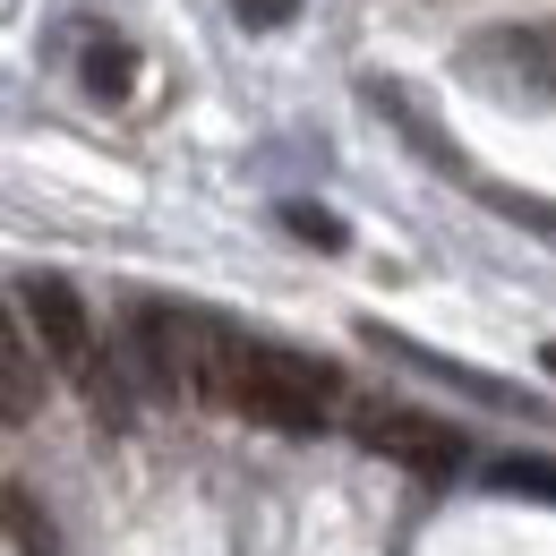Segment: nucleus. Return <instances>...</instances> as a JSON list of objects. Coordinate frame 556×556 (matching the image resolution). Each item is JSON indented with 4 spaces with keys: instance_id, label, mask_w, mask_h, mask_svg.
Here are the masks:
<instances>
[{
    "instance_id": "obj_1",
    "label": "nucleus",
    "mask_w": 556,
    "mask_h": 556,
    "mask_svg": "<svg viewBox=\"0 0 556 556\" xmlns=\"http://www.w3.org/2000/svg\"><path fill=\"white\" fill-rule=\"evenodd\" d=\"M214 403L266 419V428H326L334 403H343V386H334V368H326V359H308V351L240 343V334H231L223 359H214Z\"/></svg>"
},
{
    "instance_id": "obj_2",
    "label": "nucleus",
    "mask_w": 556,
    "mask_h": 556,
    "mask_svg": "<svg viewBox=\"0 0 556 556\" xmlns=\"http://www.w3.org/2000/svg\"><path fill=\"white\" fill-rule=\"evenodd\" d=\"M351 437H359L368 454H386V463L419 471V480H454V471L471 463L463 428H454V419L412 412V403H359V412H351Z\"/></svg>"
},
{
    "instance_id": "obj_3",
    "label": "nucleus",
    "mask_w": 556,
    "mask_h": 556,
    "mask_svg": "<svg viewBox=\"0 0 556 556\" xmlns=\"http://www.w3.org/2000/svg\"><path fill=\"white\" fill-rule=\"evenodd\" d=\"M463 70L488 77L496 94H540L556 103V17H496L463 43Z\"/></svg>"
},
{
    "instance_id": "obj_4",
    "label": "nucleus",
    "mask_w": 556,
    "mask_h": 556,
    "mask_svg": "<svg viewBox=\"0 0 556 556\" xmlns=\"http://www.w3.org/2000/svg\"><path fill=\"white\" fill-rule=\"evenodd\" d=\"M223 326L189 317V308H138V359L163 394H214V359H223Z\"/></svg>"
},
{
    "instance_id": "obj_5",
    "label": "nucleus",
    "mask_w": 556,
    "mask_h": 556,
    "mask_svg": "<svg viewBox=\"0 0 556 556\" xmlns=\"http://www.w3.org/2000/svg\"><path fill=\"white\" fill-rule=\"evenodd\" d=\"M359 343L386 351V359H403V368H419V377H437V386H454V394H471V403H488V412H522V419H540V403H531L522 386L488 377V368H471V359H445V351L412 343V334H394V326H377V317L359 326Z\"/></svg>"
},
{
    "instance_id": "obj_6",
    "label": "nucleus",
    "mask_w": 556,
    "mask_h": 556,
    "mask_svg": "<svg viewBox=\"0 0 556 556\" xmlns=\"http://www.w3.org/2000/svg\"><path fill=\"white\" fill-rule=\"evenodd\" d=\"M17 317L43 334V351L70 368V377H94V317L61 275H26L17 282Z\"/></svg>"
},
{
    "instance_id": "obj_7",
    "label": "nucleus",
    "mask_w": 556,
    "mask_h": 556,
    "mask_svg": "<svg viewBox=\"0 0 556 556\" xmlns=\"http://www.w3.org/2000/svg\"><path fill=\"white\" fill-rule=\"evenodd\" d=\"M26 334H35L26 317L0 326V419H9V428H26L35 403H43V368H35V343H26Z\"/></svg>"
},
{
    "instance_id": "obj_8",
    "label": "nucleus",
    "mask_w": 556,
    "mask_h": 556,
    "mask_svg": "<svg viewBox=\"0 0 556 556\" xmlns=\"http://www.w3.org/2000/svg\"><path fill=\"white\" fill-rule=\"evenodd\" d=\"M488 488H505V496H540V505H556V463H548V454H496V463H488Z\"/></svg>"
},
{
    "instance_id": "obj_9",
    "label": "nucleus",
    "mask_w": 556,
    "mask_h": 556,
    "mask_svg": "<svg viewBox=\"0 0 556 556\" xmlns=\"http://www.w3.org/2000/svg\"><path fill=\"white\" fill-rule=\"evenodd\" d=\"M0 514H9V540H17V556H61V531H52V514H43L26 488H9V496H0Z\"/></svg>"
},
{
    "instance_id": "obj_10",
    "label": "nucleus",
    "mask_w": 556,
    "mask_h": 556,
    "mask_svg": "<svg viewBox=\"0 0 556 556\" xmlns=\"http://www.w3.org/2000/svg\"><path fill=\"white\" fill-rule=\"evenodd\" d=\"M129 77H138V52H129V43H86V94L121 103V94H129Z\"/></svg>"
},
{
    "instance_id": "obj_11",
    "label": "nucleus",
    "mask_w": 556,
    "mask_h": 556,
    "mask_svg": "<svg viewBox=\"0 0 556 556\" xmlns=\"http://www.w3.org/2000/svg\"><path fill=\"white\" fill-rule=\"evenodd\" d=\"M282 223H291V240H308V249H343V223L326 206H282Z\"/></svg>"
},
{
    "instance_id": "obj_12",
    "label": "nucleus",
    "mask_w": 556,
    "mask_h": 556,
    "mask_svg": "<svg viewBox=\"0 0 556 556\" xmlns=\"http://www.w3.org/2000/svg\"><path fill=\"white\" fill-rule=\"evenodd\" d=\"M231 9H240L249 26H291V17H300V0H231Z\"/></svg>"
},
{
    "instance_id": "obj_13",
    "label": "nucleus",
    "mask_w": 556,
    "mask_h": 556,
    "mask_svg": "<svg viewBox=\"0 0 556 556\" xmlns=\"http://www.w3.org/2000/svg\"><path fill=\"white\" fill-rule=\"evenodd\" d=\"M548 368H556V343H548Z\"/></svg>"
}]
</instances>
